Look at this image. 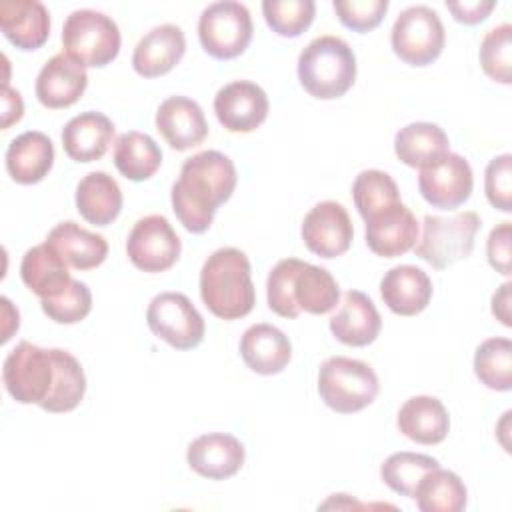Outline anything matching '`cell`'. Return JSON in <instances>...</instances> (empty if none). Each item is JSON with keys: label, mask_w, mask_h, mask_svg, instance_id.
Returning <instances> with one entry per match:
<instances>
[{"label": "cell", "mask_w": 512, "mask_h": 512, "mask_svg": "<svg viewBox=\"0 0 512 512\" xmlns=\"http://www.w3.org/2000/svg\"><path fill=\"white\" fill-rule=\"evenodd\" d=\"M6 392L20 404H38L46 412L74 410L86 392L80 362L66 350L18 342L2 366Z\"/></svg>", "instance_id": "cell-1"}, {"label": "cell", "mask_w": 512, "mask_h": 512, "mask_svg": "<svg viewBox=\"0 0 512 512\" xmlns=\"http://www.w3.org/2000/svg\"><path fill=\"white\" fill-rule=\"evenodd\" d=\"M234 188V162L218 150L198 152L182 164L172 184V210L188 232L202 234L212 226L218 206L232 196Z\"/></svg>", "instance_id": "cell-2"}, {"label": "cell", "mask_w": 512, "mask_h": 512, "mask_svg": "<svg viewBox=\"0 0 512 512\" xmlns=\"http://www.w3.org/2000/svg\"><path fill=\"white\" fill-rule=\"evenodd\" d=\"M266 296L268 308L282 318H296L302 310L318 316L336 308L340 288L326 268L284 258L268 274Z\"/></svg>", "instance_id": "cell-3"}, {"label": "cell", "mask_w": 512, "mask_h": 512, "mask_svg": "<svg viewBox=\"0 0 512 512\" xmlns=\"http://www.w3.org/2000/svg\"><path fill=\"white\" fill-rule=\"evenodd\" d=\"M200 296L222 320L248 316L256 304L248 256L232 246L212 252L200 270Z\"/></svg>", "instance_id": "cell-4"}, {"label": "cell", "mask_w": 512, "mask_h": 512, "mask_svg": "<svg viewBox=\"0 0 512 512\" xmlns=\"http://www.w3.org/2000/svg\"><path fill=\"white\" fill-rule=\"evenodd\" d=\"M298 80L314 98L334 100L344 96L356 80L354 50L332 34L314 38L298 56Z\"/></svg>", "instance_id": "cell-5"}, {"label": "cell", "mask_w": 512, "mask_h": 512, "mask_svg": "<svg viewBox=\"0 0 512 512\" xmlns=\"http://www.w3.org/2000/svg\"><path fill=\"white\" fill-rule=\"evenodd\" d=\"M380 392L376 372L362 360L332 356L318 372V394L338 414H354L370 406Z\"/></svg>", "instance_id": "cell-6"}, {"label": "cell", "mask_w": 512, "mask_h": 512, "mask_svg": "<svg viewBox=\"0 0 512 512\" xmlns=\"http://www.w3.org/2000/svg\"><path fill=\"white\" fill-rule=\"evenodd\" d=\"M118 24L98 10H74L62 28V46L84 68H102L120 52Z\"/></svg>", "instance_id": "cell-7"}, {"label": "cell", "mask_w": 512, "mask_h": 512, "mask_svg": "<svg viewBox=\"0 0 512 512\" xmlns=\"http://www.w3.org/2000/svg\"><path fill=\"white\" fill-rule=\"evenodd\" d=\"M480 224V216L472 210L454 216L428 214L422 220V234L414 252L432 268L444 270L470 256Z\"/></svg>", "instance_id": "cell-8"}, {"label": "cell", "mask_w": 512, "mask_h": 512, "mask_svg": "<svg viewBox=\"0 0 512 512\" xmlns=\"http://www.w3.org/2000/svg\"><path fill=\"white\" fill-rule=\"evenodd\" d=\"M252 18L244 4L222 0L208 4L198 18V38L212 58L232 60L240 56L252 40Z\"/></svg>", "instance_id": "cell-9"}, {"label": "cell", "mask_w": 512, "mask_h": 512, "mask_svg": "<svg viewBox=\"0 0 512 512\" xmlns=\"http://www.w3.org/2000/svg\"><path fill=\"white\" fill-rule=\"evenodd\" d=\"M394 54L410 66H428L444 50L446 32L440 16L428 6H408L402 10L390 34Z\"/></svg>", "instance_id": "cell-10"}, {"label": "cell", "mask_w": 512, "mask_h": 512, "mask_svg": "<svg viewBox=\"0 0 512 512\" xmlns=\"http://www.w3.org/2000/svg\"><path fill=\"white\" fill-rule=\"evenodd\" d=\"M146 322L154 336L176 350H192L204 340L206 324L202 314L180 292L156 294L146 310Z\"/></svg>", "instance_id": "cell-11"}, {"label": "cell", "mask_w": 512, "mask_h": 512, "mask_svg": "<svg viewBox=\"0 0 512 512\" xmlns=\"http://www.w3.org/2000/svg\"><path fill=\"white\" fill-rule=\"evenodd\" d=\"M180 250V238L162 214L140 218L126 240V254L142 272H164L172 268L180 258Z\"/></svg>", "instance_id": "cell-12"}, {"label": "cell", "mask_w": 512, "mask_h": 512, "mask_svg": "<svg viewBox=\"0 0 512 512\" xmlns=\"http://www.w3.org/2000/svg\"><path fill=\"white\" fill-rule=\"evenodd\" d=\"M472 186L474 176L468 160L454 152H448L418 174V190L422 198L440 210L462 206L470 198Z\"/></svg>", "instance_id": "cell-13"}, {"label": "cell", "mask_w": 512, "mask_h": 512, "mask_svg": "<svg viewBox=\"0 0 512 512\" xmlns=\"http://www.w3.org/2000/svg\"><path fill=\"white\" fill-rule=\"evenodd\" d=\"M354 238V226L340 202H318L302 220V240L320 258L342 256Z\"/></svg>", "instance_id": "cell-14"}, {"label": "cell", "mask_w": 512, "mask_h": 512, "mask_svg": "<svg viewBox=\"0 0 512 512\" xmlns=\"http://www.w3.org/2000/svg\"><path fill=\"white\" fill-rule=\"evenodd\" d=\"M266 92L250 80H234L214 96V112L228 132H254L268 116Z\"/></svg>", "instance_id": "cell-15"}, {"label": "cell", "mask_w": 512, "mask_h": 512, "mask_svg": "<svg viewBox=\"0 0 512 512\" xmlns=\"http://www.w3.org/2000/svg\"><path fill=\"white\" fill-rule=\"evenodd\" d=\"M418 220L412 210L396 202L366 220V244L382 258H396L416 246Z\"/></svg>", "instance_id": "cell-16"}, {"label": "cell", "mask_w": 512, "mask_h": 512, "mask_svg": "<svg viewBox=\"0 0 512 512\" xmlns=\"http://www.w3.org/2000/svg\"><path fill=\"white\" fill-rule=\"evenodd\" d=\"M88 86V74L82 64L66 52L54 54L38 72L36 98L50 110H60L76 104Z\"/></svg>", "instance_id": "cell-17"}, {"label": "cell", "mask_w": 512, "mask_h": 512, "mask_svg": "<svg viewBox=\"0 0 512 512\" xmlns=\"http://www.w3.org/2000/svg\"><path fill=\"white\" fill-rule=\"evenodd\" d=\"M156 130L174 150L198 146L208 136V122L198 102L186 96H170L156 110Z\"/></svg>", "instance_id": "cell-18"}, {"label": "cell", "mask_w": 512, "mask_h": 512, "mask_svg": "<svg viewBox=\"0 0 512 512\" xmlns=\"http://www.w3.org/2000/svg\"><path fill=\"white\" fill-rule=\"evenodd\" d=\"M186 460L196 474L208 480H224L242 468L244 446L232 434L210 432L188 444Z\"/></svg>", "instance_id": "cell-19"}, {"label": "cell", "mask_w": 512, "mask_h": 512, "mask_svg": "<svg viewBox=\"0 0 512 512\" xmlns=\"http://www.w3.org/2000/svg\"><path fill=\"white\" fill-rule=\"evenodd\" d=\"M184 52L186 38L182 28L160 24L138 40L132 52V68L142 78H158L168 74L182 60Z\"/></svg>", "instance_id": "cell-20"}, {"label": "cell", "mask_w": 512, "mask_h": 512, "mask_svg": "<svg viewBox=\"0 0 512 512\" xmlns=\"http://www.w3.org/2000/svg\"><path fill=\"white\" fill-rule=\"evenodd\" d=\"M380 296L394 314L416 316L432 298V280L422 268L400 264L382 276Z\"/></svg>", "instance_id": "cell-21"}, {"label": "cell", "mask_w": 512, "mask_h": 512, "mask_svg": "<svg viewBox=\"0 0 512 512\" xmlns=\"http://www.w3.org/2000/svg\"><path fill=\"white\" fill-rule=\"evenodd\" d=\"M240 356L252 372L272 376L288 366L292 358V344L280 328L260 322L252 324L242 334Z\"/></svg>", "instance_id": "cell-22"}, {"label": "cell", "mask_w": 512, "mask_h": 512, "mask_svg": "<svg viewBox=\"0 0 512 512\" xmlns=\"http://www.w3.org/2000/svg\"><path fill=\"white\" fill-rule=\"evenodd\" d=\"M0 28L16 48L38 50L50 36L48 8L38 0H4Z\"/></svg>", "instance_id": "cell-23"}, {"label": "cell", "mask_w": 512, "mask_h": 512, "mask_svg": "<svg viewBox=\"0 0 512 512\" xmlns=\"http://www.w3.org/2000/svg\"><path fill=\"white\" fill-rule=\"evenodd\" d=\"M382 318L374 302L360 290L344 294L340 310L330 318V332L346 346H368L376 340Z\"/></svg>", "instance_id": "cell-24"}, {"label": "cell", "mask_w": 512, "mask_h": 512, "mask_svg": "<svg viewBox=\"0 0 512 512\" xmlns=\"http://www.w3.org/2000/svg\"><path fill=\"white\" fill-rule=\"evenodd\" d=\"M112 140V120L96 110L74 116L62 130V148L74 162L100 160L108 152Z\"/></svg>", "instance_id": "cell-25"}, {"label": "cell", "mask_w": 512, "mask_h": 512, "mask_svg": "<svg viewBox=\"0 0 512 512\" xmlns=\"http://www.w3.org/2000/svg\"><path fill=\"white\" fill-rule=\"evenodd\" d=\"M54 164V144L38 130L16 136L6 150V172L18 184L44 180Z\"/></svg>", "instance_id": "cell-26"}, {"label": "cell", "mask_w": 512, "mask_h": 512, "mask_svg": "<svg viewBox=\"0 0 512 512\" xmlns=\"http://www.w3.org/2000/svg\"><path fill=\"white\" fill-rule=\"evenodd\" d=\"M20 278L40 300L58 296L72 282L68 264L48 242L26 250L20 262Z\"/></svg>", "instance_id": "cell-27"}, {"label": "cell", "mask_w": 512, "mask_h": 512, "mask_svg": "<svg viewBox=\"0 0 512 512\" xmlns=\"http://www.w3.org/2000/svg\"><path fill=\"white\" fill-rule=\"evenodd\" d=\"M398 430L418 444H440L450 430L446 406L434 396H412L398 410Z\"/></svg>", "instance_id": "cell-28"}, {"label": "cell", "mask_w": 512, "mask_h": 512, "mask_svg": "<svg viewBox=\"0 0 512 512\" xmlns=\"http://www.w3.org/2000/svg\"><path fill=\"white\" fill-rule=\"evenodd\" d=\"M46 242L64 258L68 266L76 270H92L108 256L106 238L78 226L72 220L56 224L48 232Z\"/></svg>", "instance_id": "cell-29"}, {"label": "cell", "mask_w": 512, "mask_h": 512, "mask_svg": "<svg viewBox=\"0 0 512 512\" xmlns=\"http://www.w3.org/2000/svg\"><path fill=\"white\" fill-rule=\"evenodd\" d=\"M394 152L410 168H426L450 152L446 132L432 122H412L394 136Z\"/></svg>", "instance_id": "cell-30"}, {"label": "cell", "mask_w": 512, "mask_h": 512, "mask_svg": "<svg viewBox=\"0 0 512 512\" xmlns=\"http://www.w3.org/2000/svg\"><path fill=\"white\" fill-rule=\"evenodd\" d=\"M76 208L94 226L112 224L122 210V190L106 172H90L76 186Z\"/></svg>", "instance_id": "cell-31"}, {"label": "cell", "mask_w": 512, "mask_h": 512, "mask_svg": "<svg viewBox=\"0 0 512 512\" xmlns=\"http://www.w3.org/2000/svg\"><path fill=\"white\" fill-rule=\"evenodd\" d=\"M160 164L162 150L152 136L138 130H128L116 138L114 166L124 178L132 182L148 180L150 176H154Z\"/></svg>", "instance_id": "cell-32"}, {"label": "cell", "mask_w": 512, "mask_h": 512, "mask_svg": "<svg viewBox=\"0 0 512 512\" xmlns=\"http://www.w3.org/2000/svg\"><path fill=\"white\" fill-rule=\"evenodd\" d=\"M414 500L422 512H460L466 506L468 490L456 472L438 466L420 478Z\"/></svg>", "instance_id": "cell-33"}, {"label": "cell", "mask_w": 512, "mask_h": 512, "mask_svg": "<svg viewBox=\"0 0 512 512\" xmlns=\"http://www.w3.org/2000/svg\"><path fill=\"white\" fill-rule=\"evenodd\" d=\"M474 374L478 380L498 392L512 388V342L508 338H488L474 354Z\"/></svg>", "instance_id": "cell-34"}, {"label": "cell", "mask_w": 512, "mask_h": 512, "mask_svg": "<svg viewBox=\"0 0 512 512\" xmlns=\"http://www.w3.org/2000/svg\"><path fill=\"white\" fill-rule=\"evenodd\" d=\"M438 466H440V462L428 454L396 452V454H390L382 462L380 478L396 494L414 498V490H416L420 478Z\"/></svg>", "instance_id": "cell-35"}, {"label": "cell", "mask_w": 512, "mask_h": 512, "mask_svg": "<svg viewBox=\"0 0 512 512\" xmlns=\"http://www.w3.org/2000/svg\"><path fill=\"white\" fill-rule=\"evenodd\" d=\"M352 198L358 214L366 222L376 212L402 202L400 190L390 174L382 170H362L352 184Z\"/></svg>", "instance_id": "cell-36"}, {"label": "cell", "mask_w": 512, "mask_h": 512, "mask_svg": "<svg viewBox=\"0 0 512 512\" xmlns=\"http://www.w3.org/2000/svg\"><path fill=\"white\" fill-rule=\"evenodd\" d=\"M262 14L272 32L284 38H296L312 24L316 4L314 0H264Z\"/></svg>", "instance_id": "cell-37"}, {"label": "cell", "mask_w": 512, "mask_h": 512, "mask_svg": "<svg viewBox=\"0 0 512 512\" xmlns=\"http://www.w3.org/2000/svg\"><path fill=\"white\" fill-rule=\"evenodd\" d=\"M480 64L488 78L500 84L512 82V26L492 28L480 44Z\"/></svg>", "instance_id": "cell-38"}, {"label": "cell", "mask_w": 512, "mask_h": 512, "mask_svg": "<svg viewBox=\"0 0 512 512\" xmlns=\"http://www.w3.org/2000/svg\"><path fill=\"white\" fill-rule=\"evenodd\" d=\"M40 306L50 320L58 324H76L90 314L92 292L84 282L72 278L64 292H60L54 298L40 300Z\"/></svg>", "instance_id": "cell-39"}, {"label": "cell", "mask_w": 512, "mask_h": 512, "mask_svg": "<svg viewBox=\"0 0 512 512\" xmlns=\"http://www.w3.org/2000/svg\"><path fill=\"white\" fill-rule=\"evenodd\" d=\"M332 6L342 26L354 32H370L382 22L388 0H334Z\"/></svg>", "instance_id": "cell-40"}, {"label": "cell", "mask_w": 512, "mask_h": 512, "mask_svg": "<svg viewBox=\"0 0 512 512\" xmlns=\"http://www.w3.org/2000/svg\"><path fill=\"white\" fill-rule=\"evenodd\" d=\"M488 202L500 212H512V156L502 154L488 162L484 172Z\"/></svg>", "instance_id": "cell-41"}, {"label": "cell", "mask_w": 512, "mask_h": 512, "mask_svg": "<svg viewBox=\"0 0 512 512\" xmlns=\"http://www.w3.org/2000/svg\"><path fill=\"white\" fill-rule=\"evenodd\" d=\"M510 232H512L510 222H502L496 228H492L486 242V254H488L490 266L504 276H510V270H512L510 268Z\"/></svg>", "instance_id": "cell-42"}, {"label": "cell", "mask_w": 512, "mask_h": 512, "mask_svg": "<svg viewBox=\"0 0 512 512\" xmlns=\"http://www.w3.org/2000/svg\"><path fill=\"white\" fill-rule=\"evenodd\" d=\"M494 0H472V2H446V8L452 12L454 20L462 24H478L488 18L494 10Z\"/></svg>", "instance_id": "cell-43"}, {"label": "cell", "mask_w": 512, "mask_h": 512, "mask_svg": "<svg viewBox=\"0 0 512 512\" xmlns=\"http://www.w3.org/2000/svg\"><path fill=\"white\" fill-rule=\"evenodd\" d=\"M24 104L20 98V92L12 90L8 84H4L2 90V128H10V124L18 122L22 118Z\"/></svg>", "instance_id": "cell-44"}, {"label": "cell", "mask_w": 512, "mask_h": 512, "mask_svg": "<svg viewBox=\"0 0 512 512\" xmlns=\"http://www.w3.org/2000/svg\"><path fill=\"white\" fill-rule=\"evenodd\" d=\"M510 282H504L492 296V314L504 324V326H512L510 320Z\"/></svg>", "instance_id": "cell-45"}]
</instances>
